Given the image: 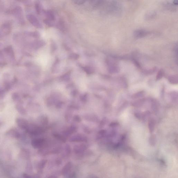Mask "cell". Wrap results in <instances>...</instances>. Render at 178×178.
Listing matches in <instances>:
<instances>
[{
  "mask_svg": "<svg viewBox=\"0 0 178 178\" xmlns=\"http://www.w3.org/2000/svg\"><path fill=\"white\" fill-rule=\"evenodd\" d=\"M106 10L109 14L119 16L122 13V6L118 1H113L108 5Z\"/></svg>",
  "mask_w": 178,
  "mask_h": 178,
  "instance_id": "1",
  "label": "cell"
},
{
  "mask_svg": "<svg viewBox=\"0 0 178 178\" xmlns=\"http://www.w3.org/2000/svg\"><path fill=\"white\" fill-rule=\"evenodd\" d=\"M10 13L18 21L19 23L23 25L25 23V19L23 9L20 6H17L10 11Z\"/></svg>",
  "mask_w": 178,
  "mask_h": 178,
  "instance_id": "2",
  "label": "cell"
},
{
  "mask_svg": "<svg viewBox=\"0 0 178 178\" xmlns=\"http://www.w3.org/2000/svg\"><path fill=\"white\" fill-rule=\"evenodd\" d=\"M12 23L7 21L4 23L0 26V35L5 36L9 35L12 31Z\"/></svg>",
  "mask_w": 178,
  "mask_h": 178,
  "instance_id": "3",
  "label": "cell"
},
{
  "mask_svg": "<svg viewBox=\"0 0 178 178\" xmlns=\"http://www.w3.org/2000/svg\"><path fill=\"white\" fill-rule=\"evenodd\" d=\"M26 19L32 25L37 28H42V25L38 19L33 14H29L26 16Z\"/></svg>",
  "mask_w": 178,
  "mask_h": 178,
  "instance_id": "4",
  "label": "cell"
},
{
  "mask_svg": "<svg viewBox=\"0 0 178 178\" xmlns=\"http://www.w3.org/2000/svg\"><path fill=\"white\" fill-rule=\"evenodd\" d=\"M45 140L43 138L35 139L31 142V145L35 149L41 148L42 147L45 143Z\"/></svg>",
  "mask_w": 178,
  "mask_h": 178,
  "instance_id": "5",
  "label": "cell"
},
{
  "mask_svg": "<svg viewBox=\"0 0 178 178\" xmlns=\"http://www.w3.org/2000/svg\"><path fill=\"white\" fill-rule=\"evenodd\" d=\"M87 141L88 140L86 136L80 134L73 136L69 139V141L72 142H85Z\"/></svg>",
  "mask_w": 178,
  "mask_h": 178,
  "instance_id": "6",
  "label": "cell"
},
{
  "mask_svg": "<svg viewBox=\"0 0 178 178\" xmlns=\"http://www.w3.org/2000/svg\"><path fill=\"white\" fill-rule=\"evenodd\" d=\"M149 34V32L143 29H137L134 32V36L137 38H140L146 36Z\"/></svg>",
  "mask_w": 178,
  "mask_h": 178,
  "instance_id": "7",
  "label": "cell"
},
{
  "mask_svg": "<svg viewBox=\"0 0 178 178\" xmlns=\"http://www.w3.org/2000/svg\"><path fill=\"white\" fill-rule=\"evenodd\" d=\"M16 123L19 127L23 130H26L28 126V123L27 121L23 119H16Z\"/></svg>",
  "mask_w": 178,
  "mask_h": 178,
  "instance_id": "8",
  "label": "cell"
},
{
  "mask_svg": "<svg viewBox=\"0 0 178 178\" xmlns=\"http://www.w3.org/2000/svg\"><path fill=\"white\" fill-rule=\"evenodd\" d=\"M87 149V147L86 145L81 144L75 146L74 147L73 150L75 153L78 154L83 153Z\"/></svg>",
  "mask_w": 178,
  "mask_h": 178,
  "instance_id": "9",
  "label": "cell"
},
{
  "mask_svg": "<svg viewBox=\"0 0 178 178\" xmlns=\"http://www.w3.org/2000/svg\"><path fill=\"white\" fill-rule=\"evenodd\" d=\"M72 167V163L70 162H68L62 169V174L63 175H65L67 174L70 170Z\"/></svg>",
  "mask_w": 178,
  "mask_h": 178,
  "instance_id": "10",
  "label": "cell"
},
{
  "mask_svg": "<svg viewBox=\"0 0 178 178\" xmlns=\"http://www.w3.org/2000/svg\"><path fill=\"white\" fill-rule=\"evenodd\" d=\"M45 14L47 17V19L53 21L56 20L54 13L52 11H47L45 12Z\"/></svg>",
  "mask_w": 178,
  "mask_h": 178,
  "instance_id": "11",
  "label": "cell"
},
{
  "mask_svg": "<svg viewBox=\"0 0 178 178\" xmlns=\"http://www.w3.org/2000/svg\"><path fill=\"white\" fill-rule=\"evenodd\" d=\"M77 128L74 126H72L66 130L64 134L66 136H69L76 132Z\"/></svg>",
  "mask_w": 178,
  "mask_h": 178,
  "instance_id": "12",
  "label": "cell"
},
{
  "mask_svg": "<svg viewBox=\"0 0 178 178\" xmlns=\"http://www.w3.org/2000/svg\"><path fill=\"white\" fill-rule=\"evenodd\" d=\"M156 16V13L155 11H150L146 14L145 16V20H150L155 18Z\"/></svg>",
  "mask_w": 178,
  "mask_h": 178,
  "instance_id": "13",
  "label": "cell"
},
{
  "mask_svg": "<svg viewBox=\"0 0 178 178\" xmlns=\"http://www.w3.org/2000/svg\"><path fill=\"white\" fill-rule=\"evenodd\" d=\"M35 8L37 14H40L41 12V7L39 2L37 1L35 3Z\"/></svg>",
  "mask_w": 178,
  "mask_h": 178,
  "instance_id": "14",
  "label": "cell"
},
{
  "mask_svg": "<svg viewBox=\"0 0 178 178\" xmlns=\"http://www.w3.org/2000/svg\"><path fill=\"white\" fill-rule=\"evenodd\" d=\"M53 135L57 139L59 140L60 141L65 142L66 139L63 136L58 133L54 134Z\"/></svg>",
  "mask_w": 178,
  "mask_h": 178,
  "instance_id": "15",
  "label": "cell"
},
{
  "mask_svg": "<svg viewBox=\"0 0 178 178\" xmlns=\"http://www.w3.org/2000/svg\"><path fill=\"white\" fill-rule=\"evenodd\" d=\"M47 161L46 160H43L41 161V162L39 163L38 165V167L39 169H42L44 167L45 164H46Z\"/></svg>",
  "mask_w": 178,
  "mask_h": 178,
  "instance_id": "16",
  "label": "cell"
},
{
  "mask_svg": "<svg viewBox=\"0 0 178 178\" xmlns=\"http://www.w3.org/2000/svg\"><path fill=\"white\" fill-rule=\"evenodd\" d=\"M41 123L43 124L46 125L48 122V119L47 117L45 116H43L41 119Z\"/></svg>",
  "mask_w": 178,
  "mask_h": 178,
  "instance_id": "17",
  "label": "cell"
},
{
  "mask_svg": "<svg viewBox=\"0 0 178 178\" xmlns=\"http://www.w3.org/2000/svg\"><path fill=\"white\" fill-rule=\"evenodd\" d=\"M9 134L11 135L12 136H14V137H17L19 136L18 132L14 130L9 131Z\"/></svg>",
  "mask_w": 178,
  "mask_h": 178,
  "instance_id": "18",
  "label": "cell"
},
{
  "mask_svg": "<svg viewBox=\"0 0 178 178\" xmlns=\"http://www.w3.org/2000/svg\"><path fill=\"white\" fill-rule=\"evenodd\" d=\"M74 3L77 5H82L84 4L86 0H73Z\"/></svg>",
  "mask_w": 178,
  "mask_h": 178,
  "instance_id": "19",
  "label": "cell"
},
{
  "mask_svg": "<svg viewBox=\"0 0 178 178\" xmlns=\"http://www.w3.org/2000/svg\"><path fill=\"white\" fill-rule=\"evenodd\" d=\"M73 119L75 122H80L81 121L80 117L78 115H75L73 117Z\"/></svg>",
  "mask_w": 178,
  "mask_h": 178,
  "instance_id": "20",
  "label": "cell"
},
{
  "mask_svg": "<svg viewBox=\"0 0 178 178\" xmlns=\"http://www.w3.org/2000/svg\"><path fill=\"white\" fill-rule=\"evenodd\" d=\"M65 149L67 154L69 155L71 152V148L70 145H66L65 147Z\"/></svg>",
  "mask_w": 178,
  "mask_h": 178,
  "instance_id": "21",
  "label": "cell"
},
{
  "mask_svg": "<svg viewBox=\"0 0 178 178\" xmlns=\"http://www.w3.org/2000/svg\"><path fill=\"white\" fill-rule=\"evenodd\" d=\"M4 5L2 1L0 0V11H2L4 9Z\"/></svg>",
  "mask_w": 178,
  "mask_h": 178,
  "instance_id": "22",
  "label": "cell"
},
{
  "mask_svg": "<svg viewBox=\"0 0 178 178\" xmlns=\"http://www.w3.org/2000/svg\"><path fill=\"white\" fill-rule=\"evenodd\" d=\"M84 128V130L85 132L88 134H90V129L88 128V127H85Z\"/></svg>",
  "mask_w": 178,
  "mask_h": 178,
  "instance_id": "23",
  "label": "cell"
},
{
  "mask_svg": "<svg viewBox=\"0 0 178 178\" xmlns=\"http://www.w3.org/2000/svg\"><path fill=\"white\" fill-rule=\"evenodd\" d=\"M162 72L161 71H160L158 74V76H157V77H158V79H160L161 78V77L162 76Z\"/></svg>",
  "mask_w": 178,
  "mask_h": 178,
  "instance_id": "24",
  "label": "cell"
},
{
  "mask_svg": "<svg viewBox=\"0 0 178 178\" xmlns=\"http://www.w3.org/2000/svg\"><path fill=\"white\" fill-rule=\"evenodd\" d=\"M56 162H57V164H61V161H60V160H57Z\"/></svg>",
  "mask_w": 178,
  "mask_h": 178,
  "instance_id": "25",
  "label": "cell"
},
{
  "mask_svg": "<svg viewBox=\"0 0 178 178\" xmlns=\"http://www.w3.org/2000/svg\"><path fill=\"white\" fill-rule=\"evenodd\" d=\"M18 1H22V0H18Z\"/></svg>",
  "mask_w": 178,
  "mask_h": 178,
  "instance_id": "26",
  "label": "cell"
}]
</instances>
